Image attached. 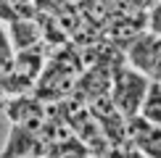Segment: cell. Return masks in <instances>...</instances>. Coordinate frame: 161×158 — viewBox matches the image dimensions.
<instances>
[{
    "mask_svg": "<svg viewBox=\"0 0 161 158\" xmlns=\"http://www.w3.org/2000/svg\"><path fill=\"white\" fill-rule=\"evenodd\" d=\"M3 111L11 118L8 142L0 150V158H29L42 155V132L48 124V103L29 95H11L3 100Z\"/></svg>",
    "mask_w": 161,
    "mask_h": 158,
    "instance_id": "6da1fadb",
    "label": "cell"
},
{
    "mask_svg": "<svg viewBox=\"0 0 161 158\" xmlns=\"http://www.w3.org/2000/svg\"><path fill=\"white\" fill-rule=\"evenodd\" d=\"M151 87V76L143 74L140 69H135L130 61L119 63L114 69V84H111V97L116 103V108L122 111L127 118L140 113L143 97Z\"/></svg>",
    "mask_w": 161,
    "mask_h": 158,
    "instance_id": "7a4b0ae2",
    "label": "cell"
},
{
    "mask_svg": "<svg viewBox=\"0 0 161 158\" xmlns=\"http://www.w3.org/2000/svg\"><path fill=\"white\" fill-rule=\"evenodd\" d=\"M124 53H127V61L135 69L161 82V34H153L151 29L143 32Z\"/></svg>",
    "mask_w": 161,
    "mask_h": 158,
    "instance_id": "3957f363",
    "label": "cell"
},
{
    "mask_svg": "<svg viewBox=\"0 0 161 158\" xmlns=\"http://www.w3.org/2000/svg\"><path fill=\"white\" fill-rule=\"evenodd\" d=\"M87 103H90L92 116H95L98 124L103 127V132H106V137H108L111 145H122V142L130 140V137H127V121H130V118H127L122 111L116 108L111 92L98 95V97H90Z\"/></svg>",
    "mask_w": 161,
    "mask_h": 158,
    "instance_id": "277c9868",
    "label": "cell"
},
{
    "mask_svg": "<svg viewBox=\"0 0 161 158\" xmlns=\"http://www.w3.org/2000/svg\"><path fill=\"white\" fill-rule=\"evenodd\" d=\"M114 69H116V66H111V63H90V66H85L82 74H79V79H77L74 92H77V95H82L85 100L111 92Z\"/></svg>",
    "mask_w": 161,
    "mask_h": 158,
    "instance_id": "5b68a950",
    "label": "cell"
},
{
    "mask_svg": "<svg viewBox=\"0 0 161 158\" xmlns=\"http://www.w3.org/2000/svg\"><path fill=\"white\" fill-rule=\"evenodd\" d=\"M127 137L148 158H161V124L137 113L127 121Z\"/></svg>",
    "mask_w": 161,
    "mask_h": 158,
    "instance_id": "8992f818",
    "label": "cell"
},
{
    "mask_svg": "<svg viewBox=\"0 0 161 158\" xmlns=\"http://www.w3.org/2000/svg\"><path fill=\"white\" fill-rule=\"evenodd\" d=\"M8 34L11 42L16 50H26V48H35V45L42 42V26H40L37 16H19L8 24Z\"/></svg>",
    "mask_w": 161,
    "mask_h": 158,
    "instance_id": "52a82bcc",
    "label": "cell"
},
{
    "mask_svg": "<svg viewBox=\"0 0 161 158\" xmlns=\"http://www.w3.org/2000/svg\"><path fill=\"white\" fill-rule=\"evenodd\" d=\"M45 158H90V148L79 140L77 134L71 137H64V140H56V142H48L42 150Z\"/></svg>",
    "mask_w": 161,
    "mask_h": 158,
    "instance_id": "ba28073f",
    "label": "cell"
},
{
    "mask_svg": "<svg viewBox=\"0 0 161 158\" xmlns=\"http://www.w3.org/2000/svg\"><path fill=\"white\" fill-rule=\"evenodd\" d=\"M140 116L161 124V82L158 79H151V87L143 97V105H140Z\"/></svg>",
    "mask_w": 161,
    "mask_h": 158,
    "instance_id": "9c48e42d",
    "label": "cell"
},
{
    "mask_svg": "<svg viewBox=\"0 0 161 158\" xmlns=\"http://www.w3.org/2000/svg\"><path fill=\"white\" fill-rule=\"evenodd\" d=\"M158 0H108L114 13L122 16H135V13H151Z\"/></svg>",
    "mask_w": 161,
    "mask_h": 158,
    "instance_id": "30bf717a",
    "label": "cell"
},
{
    "mask_svg": "<svg viewBox=\"0 0 161 158\" xmlns=\"http://www.w3.org/2000/svg\"><path fill=\"white\" fill-rule=\"evenodd\" d=\"M37 3V11H45V13H69V11H77L85 0H35Z\"/></svg>",
    "mask_w": 161,
    "mask_h": 158,
    "instance_id": "8fae6325",
    "label": "cell"
},
{
    "mask_svg": "<svg viewBox=\"0 0 161 158\" xmlns=\"http://www.w3.org/2000/svg\"><path fill=\"white\" fill-rule=\"evenodd\" d=\"M106 158H148V155H145L132 140H127L122 145H111L108 153H106Z\"/></svg>",
    "mask_w": 161,
    "mask_h": 158,
    "instance_id": "7c38bea8",
    "label": "cell"
},
{
    "mask_svg": "<svg viewBox=\"0 0 161 158\" xmlns=\"http://www.w3.org/2000/svg\"><path fill=\"white\" fill-rule=\"evenodd\" d=\"M90 158H106V155H90Z\"/></svg>",
    "mask_w": 161,
    "mask_h": 158,
    "instance_id": "4fadbf2b",
    "label": "cell"
},
{
    "mask_svg": "<svg viewBox=\"0 0 161 158\" xmlns=\"http://www.w3.org/2000/svg\"><path fill=\"white\" fill-rule=\"evenodd\" d=\"M29 158H45V155H29Z\"/></svg>",
    "mask_w": 161,
    "mask_h": 158,
    "instance_id": "5bb4252c",
    "label": "cell"
}]
</instances>
